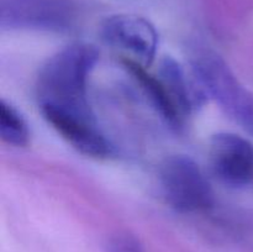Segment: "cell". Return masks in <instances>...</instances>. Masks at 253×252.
I'll return each mask as SVG.
<instances>
[{
    "instance_id": "1",
    "label": "cell",
    "mask_w": 253,
    "mask_h": 252,
    "mask_svg": "<svg viewBox=\"0 0 253 252\" xmlns=\"http://www.w3.org/2000/svg\"><path fill=\"white\" fill-rule=\"evenodd\" d=\"M98 59L99 51L88 43L71 44L52 56L37 79L41 113L96 120L86 98V81Z\"/></svg>"
},
{
    "instance_id": "2",
    "label": "cell",
    "mask_w": 253,
    "mask_h": 252,
    "mask_svg": "<svg viewBox=\"0 0 253 252\" xmlns=\"http://www.w3.org/2000/svg\"><path fill=\"white\" fill-rule=\"evenodd\" d=\"M193 72L208 95L253 135V94L240 83L226 62L214 52H202L193 61Z\"/></svg>"
},
{
    "instance_id": "3",
    "label": "cell",
    "mask_w": 253,
    "mask_h": 252,
    "mask_svg": "<svg viewBox=\"0 0 253 252\" xmlns=\"http://www.w3.org/2000/svg\"><path fill=\"white\" fill-rule=\"evenodd\" d=\"M166 202L179 212H197L214 204V192L199 165L188 156L166 158L160 169Z\"/></svg>"
},
{
    "instance_id": "4",
    "label": "cell",
    "mask_w": 253,
    "mask_h": 252,
    "mask_svg": "<svg viewBox=\"0 0 253 252\" xmlns=\"http://www.w3.org/2000/svg\"><path fill=\"white\" fill-rule=\"evenodd\" d=\"M100 36L105 43L126 53L148 67L155 61L158 34L152 22L135 14H116L106 17L100 25Z\"/></svg>"
},
{
    "instance_id": "5",
    "label": "cell",
    "mask_w": 253,
    "mask_h": 252,
    "mask_svg": "<svg viewBox=\"0 0 253 252\" xmlns=\"http://www.w3.org/2000/svg\"><path fill=\"white\" fill-rule=\"evenodd\" d=\"M72 19L71 6L63 0H2L0 7L2 29L62 31Z\"/></svg>"
},
{
    "instance_id": "6",
    "label": "cell",
    "mask_w": 253,
    "mask_h": 252,
    "mask_svg": "<svg viewBox=\"0 0 253 252\" xmlns=\"http://www.w3.org/2000/svg\"><path fill=\"white\" fill-rule=\"evenodd\" d=\"M212 170L221 182L242 187L253 178V145L242 136L219 132L210 141Z\"/></svg>"
},
{
    "instance_id": "7",
    "label": "cell",
    "mask_w": 253,
    "mask_h": 252,
    "mask_svg": "<svg viewBox=\"0 0 253 252\" xmlns=\"http://www.w3.org/2000/svg\"><path fill=\"white\" fill-rule=\"evenodd\" d=\"M42 115L64 140L83 155L106 158L113 153V146L101 132L96 120H86L58 113H44Z\"/></svg>"
},
{
    "instance_id": "8",
    "label": "cell",
    "mask_w": 253,
    "mask_h": 252,
    "mask_svg": "<svg viewBox=\"0 0 253 252\" xmlns=\"http://www.w3.org/2000/svg\"><path fill=\"white\" fill-rule=\"evenodd\" d=\"M158 78L167 88L183 119L205 103L208 94L199 79L195 76L194 81H192L185 69L173 57H163L158 68Z\"/></svg>"
},
{
    "instance_id": "9",
    "label": "cell",
    "mask_w": 253,
    "mask_h": 252,
    "mask_svg": "<svg viewBox=\"0 0 253 252\" xmlns=\"http://www.w3.org/2000/svg\"><path fill=\"white\" fill-rule=\"evenodd\" d=\"M123 64L127 69L128 73L132 74L136 82L140 84L145 95L150 99L151 104L155 106V109L160 114L161 118L165 120V123L170 128L180 130L183 127L184 119L178 111L177 106L174 105L167 88L161 82V79L153 74L148 73L145 66L133 61V59L125 57L123 59Z\"/></svg>"
},
{
    "instance_id": "10",
    "label": "cell",
    "mask_w": 253,
    "mask_h": 252,
    "mask_svg": "<svg viewBox=\"0 0 253 252\" xmlns=\"http://www.w3.org/2000/svg\"><path fill=\"white\" fill-rule=\"evenodd\" d=\"M0 136L5 143L16 147H24L30 140V130L25 119L4 99L0 101Z\"/></svg>"
},
{
    "instance_id": "11",
    "label": "cell",
    "mask_w": 253,
    "mask_h": 252,
    "mask_svg": "<svg viewBox=\"0 0 253 252\" xmlns=\"http://www.w3.org/2000/svg\"><path fill=\"white\" fill-rule=\"evenodd\" d=\"M105 252H146L137 236L127 231H119L106 239Z\"/></svg>"
}]
</instances>
